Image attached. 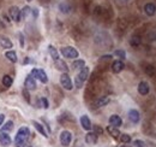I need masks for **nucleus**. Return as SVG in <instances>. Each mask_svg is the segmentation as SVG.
Segmentation results:
<instances>
[{"label":"nucleus","instance_id":"obj_4","mask_svg":"<svg viewBox=\"0 0 156 147\" xmlns=\"http://www.w3.org/2000/svg\"><path fill=\"white\" fill-rule=\"evenodd\" d=\"M60 83H61V86L65 88V89H67V91H71L72 89V81H71V78H70V76L67 75V73H62L61 76H60Z\"/></svg>","mask_w":156,"mask_h":147},{"label":"nucleus","instance_id":"obj_38","mask_svg":"<svg viewBox=\"0 0 156 147\" xmlns=\"http://www.w3.org/2000/svg\"><path fill=\"white\" fill-rule=\"evenodd\" d=\"M112 58V56H103V57H101V59H100V62H107V60H109Z\"/></svg>","mask_w":156,"mask_h":147},{"label":"nucleus","instance_id":"obj_39","mask_svg":"<svg viewBox=\"0 0 156 147\" xmlns=\"http://www.w3.org/2000/svg\"><path fill=\"white\" fill-rule=\"evenodd\" d=\"M19 41H21V46L23 47L24 46V36H23L22 33H19Z\"/></svg>","mask_w":156,"mask_h":147},{"label":"nucleus","instance_id":"obj_24","mask_svg":"<svg viewBox=\"0 0 156 147\" xmlns=\"http://www.w3.org/2000/svg\"><path fill=\"white\" fill-rule=\"evenodd\" d=\"M83 67H85V62L84 60H82V59H76L73 63H72V69H75V70H81Z\"/></svg>","mask_w":156,"mask_h":147},{"label":"nucleus","instance_id":"obj_40","mask_svg":"<svg viewBox=\"0 0 156 147\" xmlns=\"http://www.w3.org/2000/svg\"><path fill=\"white\" fill-rule=\"evenodd\" d=\"M31 13H32V16H35V17H37V16H38V11H37V9H32V11H31Z\"/></svg>","mask_w":156,"mask_h":147},{"label":"nucleus","instance_id":"obj_8","mask_svg":"<svg viewBox=\"0 0 156 147\" xmlns=\"http://www.w3.org/2000/svg\"><path fill=\"white\" fill-rule=\"evenodd\" d=\"M149 91H150V87H149L148 82H145V81L139 82V84H138V93L141 95H147L149 93Z\"/></svg>","mask_w":156,"mask_h":147},{"label":"nucleus","instance_id":"obj_13","mask_svg":"<svg viewBox=\"0 0 156 147\" xmlns=\"http://www.w3.org/2000/svg\"><path fill=\"white\" fill-rule=\"evenodd\" d=\"M85 142L89 145H95L97 142V134L95 132H89L85 135Z\"/></svg>","mask_w":156,"mask_h":147},{"label":"nucleus","instance_id":"obj_33","mask_svg":"<svg viewBox=\"0 0 156 147\" xmlns=\"http://www.w3.org/2000/svg\"><path fill=\"white\" fill-rule=\"evenodd\" d=\"M40 103H41V106H42L43 109H48V108H49V103H48V100H47L46 98H41V99H40Z\"/></svg>","mask_w":156,"mask_h":147},{"label":"nucleus","instance_id":"obj_43","mask_svg":"<svg viewBox=\"0 0 156 147\" xmlns=\"http://www.w3.org/2000/svg\"><path fill=\"white\" fill-rule=\"evenodd\" d=\"M27 1H31V0H27Z\"/></svg>","mask_w":156,"mask_h":147},{"label":"nucleus","instance_id":"obj_20","mask_svg":"<svg viewBox=\"0 0 156 147\" xmlns=\"http://www.w3.org/2000/svg\"><path fill=\"white\" fill-rule=\"evenodd\" d=\"M0 46L2 48H12V42L10 41V39L5 36H0Z\"/></svg>","mask_w":156,"mask_h":147},{"label":"nucleus","instance_id":"obj_11","mask_svg":"<svg viewBox=\"0 0 156 147\" xmlns=\"http://www.w3.org/2000/svg\"><path fill=\"white\" fill-rule=\"evenodd\" d=\"M128 119L132 122V123H138L139 121H141V115H139V112L137 110H130L128 111Z\"/></svg>","mask_w":156,"mask_h":147},{"label":"nucleus","instance_id":"obj_34","mask_svg":"<svg viewBox=\"0 0 156 147\" xmlns=\"http://www.w3.org/2000/svg\"><path fill=\"white\" fill-rule=\"evenodd\" d=\"M133 147H147V145L142 140H134L133 141Z\"/></svg>","mask_w":156,"mask_h":147},{"label":"nucleus","instance_id":"obj_35","mask_svg":"<svg viewBox=\"0 0 156 147\" xmlns=\"http://www.w3.org/2000/svg\"><path fill=\"white\" fill-rule=\"evenodd\" d=\"M75 83H76V87H77V88H82L84 82H83L82 80H79V78L76 76V78H75Z\"/></svg>","mask_w":156,"mask_h":147},{"label":"nucleus","instance_id":"obj_41","mask_svg":"<svg viewBox=\"0 0 156 147\" xmlns=\"http://www.w3.org/2000/svg\"><path fill=\"white\" fill-rule=\"evenodd\" d=\"M4 121H5V116H4V115H0V127L2 125Z\"/></svg>","mask_w":156,"mask_h":147},{"label":"nucleus","instance_id":"obj_22","mask_svg":"<svg viewBox=\"0 0 156 147\" xmlns=\"http://www.w3.org/2000/svg\"><path fill=\"white\" fill-rule=\"evenodd\" d=\"M48 51H49V54H51V57H52V59H53L54 62L59 59V53H58V51H57V48H55L54 46L49 45V46H48Z\"/></svg>","mask_w":156,"mask_h":147},{"label":"nucleus","instance_id":"obj_27","mask_svg":"<svg viewBox=\"0 0 156 147\" xmlns=\"http://www.w3.org/2000/svg\"><path fill=\"white\" fill-rule=\"evenodd\" d=\"M12 82H13V80H12V77H11L10 75H5V76L2 77V84H4L6 88L11 87V86H12Z\"/></svg>","mask_w":156,"mask_h":147},{"label":"nucleus","instance_id":"obj_44","mask_svg":"<svg viewBox=\"0 0 156 147\" xmlns=\"http://www.w3.org/2000/svg\"><path fill=\"white\" fill-rule=\"evenodd\" d=\"M121 147H126V146H121Z\"/></svg>","mask_w":156,"mask_h":147},{"label":"nucleus","instance_id":"obj_17","mask_svg":"<svg viewBox=\"0 0 156 147\" xmlns=\"http://www.w3.org/2000/svg\"><path fill=\"white\" fill-rule=\"evenodd\" d=\"M109 101H111V99L108 97H101L100 99H97L95 101V106L96 108H102V106H106L107 104H109Z\"/></svg>","mask_w":156,"mask_h":147},{"label":"nucleus","instance_id":"obj_5","mask_svg":"<svg viewBox=\"0 0 156 147\" xmlns=\"http://www.w3.org/2000/svg\"><path fill=\"white\" fill-rule=\"evenodd\" d=\"M71 140H72V134L68 130H62L60 134V144L62 146L67 147L71 144Z\"/></svg>","mask_w":156,"mask_h":147},{"label":"nucleus","instance_id":"obj_16","mask_svg":"<svg viewBox=\"0 0 156 147\" xmlns=\"http://www.w3.org/2000/svg\"><path fill=\"white\" fill-rule=\"evenodd\" d=\"M77 77H78L79 80H82L83 82H85L87 78L89 77V68H88V67H83V68L81 69L79 74L77 75Z\"/></svg>","mask_w":156,"mask_h":147},{"label":"nucleus","instance_id":"obj_2","mask_svg":"<svg viewBox=\"0 0 156 147\" xmlns=\"http://www.w3.org/2000/svg\"><path fill=\"white\" fill-rule=\"evenodd\" d=\"M60 53L65 58H68V59H76L78 58L79 53L78 51L75 48V47H71V46H66V47H62L60 50Z\"/></svg>","mask_w":156,"mask_h":147},{"label":"nucleus","instance_id":"obj_12","mask_svg":"<svg viewBox=\"0 0 156 147\" xmlns=\"http://www.w3.org/2000/svg\"><path fill=\"white\" fill-rule=\"evenodd\" d=\"M81 125H82V128L83 129H85V130H90L91 129V122H90V119H89V117L87 116V115H83L82 117H81Z\"/></svg>","mask_w":156,"mask_h":147},{"label":"nucleus","instance_id":"obj_15","mask_svg":"<svg viewBox=\"0 0 156 147\" xmlns=\"http://www.w3.org/2000/svg\"><path fill=\"white\" fill-rule=\"evenodd\" d=\"M144 11H145V13L148 15V16H154L156 13V5L155 4H153V2H148V4H145V6H144Z\"/></svg>","mask_w":156,"mask_h":147},{"label":"nucleus","instance_id":"obj_37","mask_svg":"<svg viewBox=\"0 0 156 147\" xmlns=\"http://www.w3.org/2000/svg\"><path fill=\"white\" fill-rule=\"evenodd\" d=\"M94 129H95V133H96L97 135H98V134H102V132H103V130H102V128H100V127H97V125H95V128H94Z\"/></svg>","mask_w":156,"mask_h":147},{"label":"nucleus","instance_id":"obj_10","mask_svg":"<svg viewBox=\"0 0 156 147\" xmlns=\"http://www.w3.org/2000/svg\"><path fill=\"white\" fill-rule=\"evenodd\" d=\"M109 124L113 125V127H115V128H119L123 124V119L118 115H112L109 117Z\"/></svg>","mask_w":156,"mask_h":147},{"label":"nucleus","instance_id":"obj_7","mask_svg":"<svg viewBox=\"0 0 156 147\" xmlns=\"http://www.w3.org/2000/svg\"><path fill=\"white\" fill-rule=\"evenodd\" d=\"M11 142H12V140H11L10 135L5 132H1L0 133V145L4 147H7L11 145Z\"/></svg>","mask_w":156,"mask_h":147},{"label":"nucleus","instance_id":"obj_36","mask_svg":"<svg viewBox=\"0 0 156 147\" xmlns=\"http://www.w3.org/2000/svg\"><path fill=\"white\" fill-rule=\"evenodd\" d=\"M23 97L25 98V100H27L28 103H30V95H29V92H28V89H27V88H24V89H23Z\"/></svg>","mask_w":156,"mask_h":147},{"label":"nucleus","instance_id":"obj_18","mask_svg":"<svg viewBox=\"0 0 156 147\" xmlns=\"http://www.w3.org/2000/svg\"><path fill=\"white\" fill-rule=\"evenodd\" d=\"M55 68H57L58 70L62 71V73H67V71H68V68H67L66 63H65L64 60H61V59L55 60Z\"/></svg>","mask_w":156,"mask_h":147},{"label":"nucleus","instance_id":"obj_3","mask_svg":"<svg viewBox=\"0 0 156 147\" xmlns=\"http://www.w3.org/2000/svg\"><path fill=\"white\" fill-rule=\"evenodd\" d=\"M31 76H32L34 78H37V80L41 81L42 83H47V82H48L47 74L45 73L42 69H32V70H31Z\"/></svg>","mask_w":156,"mask_h":147},{"label":"nucleus","instance_id":"obj_6","mask_svg":"<svg viewBox=\"0 0 156 147\" xmlns=\"http://www.w3.org/2000/svg\"><path fill=\"white\" fill-rule=\"evenodd\" d=\"M10 16L16 23H19V21H21V10L17 6H11L10 7Z\"/></svg>","mask_w":156,"mask_h":147},{"label":"nucleus","instance_id":"obj_1","mask_svg":"<svg viewBox=\"0 0 156 147\" xmlns=\"http://www.w3.org/2000/svg\"><path fill=\"white\" fill-rule=\"evenodd\" d=\"M29 135H30V130H29L28 127H22V128H19L18 132H17V135H16V138H15V145L17 147L23 146V145L25 144V141L28 140Z\"/></svg>","mask_w":156,"mask_h":147},{"label":"nucleus","instance_id":"obj_19","mask_svg":"<svg viewBox=\"0 0 156 147\" xmlns=\"http://www.w3.org/2000/svg\"><path fill=\"white\" fill-rule=\"evenodd\" d=\"M107 132H108L109 135L113 136L114 139H117V138L120 136V132L118 130V128H115V127H113V125H108V127H107Z\"/></svg>","mask_w":156,"mask_h":147},{"label":"nucleus","instance_id":"obj_26","mask_svg":"<svg viewBox=\"0 0 156 147\" xmlns=\"http://www.w3.org/2000/svg\"><path fill=\"white\" fill-rule=\"evenodd\" d=\"M59 10L61 11L62 13H68L71 11V5L68 2H66V1H64L59 5Z\"/></svg>","mask_w":156,"mask_h":147},{"label":"nucleus","instance_id":"obj_9","mask_svg":"<svg viewBox=\"0 0 156 147\" xmlns=\"http://www.w3.org/2000/svg\"><path fill=\"white\" fill-rule=\"evenodd\" d=\"M125 64L121 60H114L113 64H112V71L114 74H119L124 70Z\"/></svg>","mask_w":156,"mask_h":147},{"label":"nucleus","instance_id":"obj_21","mask_svg":"<svg viewBox=\"0 0 156 147\" xmlns=\"http://www.w3.org/2000/svg\"><path fill=\"white\" fill-rule=\"evenodd\" d=\"M32 124H34V127H35V129H36V130H37V132H38V133H40L41 135H43L45 138H47V136H48L42 124H40V123H38V122H36V121H32Z\"/></svg>","mask_w":156,"mask_h":147},{"label":"nucleus","instance_id":"obj_29","mask_svg":"<svg viewBox=\"0 0 156 147\" xmlns=\"http://www.w3.org/2000/svg\"><path fill=\"white\" fill-rule=\"evenodd\" d=\"M30 12H31L30 7H29V6H24V7L21 10V18H22V17H23V18H27Z\"/></svg>","mask_w":156,"mask_h":147},{"label":"nucleus","instance_id":"obj_14","mask_svg":"<svg viewBox=\"0 0 156 147\" xmlns=\"http://www.w3.org/2000/svg\"><path fill=\"white\" fill-rule=\"evenodd\" d=\"M25 88L28 89V91H34L35 88H36V81H35V78L32 77V76H28L27 78H25Z\"/></svg>","mask_w":156,"mask_h":147},{"label":"nucleus","instance_id":"obj_23","mask_svg":"<svg viewBox=\"0 0 156 147\" xmlns=\"http://www.w3.org/2000/svg\"><path fill=\"white\" fill-rule=\"evenodd\" d=\"M142 42V39L139 35H133V36L130 39V45L133 46V47H138Z\"/></svg>","mask_w":156,"mask_h":147},{"label":"nucleus","instance_id":"obj_42","mask_svg":"<svg viewBox=\"0 0 156 147\" xmlns=\"http://www.w3.org/2000/svg\"><path fill=\"white\" fill-rule=\"evenodd\" d=\"M41 1H42V2H43V1H48V0H41Z\"/></svg>","mask_w":156,"mask_h":147},{"label":"nucleus","instance_id":"obj_28","mask_svg":"<svg viewBox=\"0 0 156 147\" xmlns=\"http://www.w3.org/2000/svg\"><path fill=\"white\" fill-rule=\"evenodd\" d=\"M12 129H13V122H12V121H7V122L5 123V125L1 128V132L7 133V132H10V130H12Z\"/></svg>","mask_w":156,"mask_h":147},{"label":"nucleus","instance_id":"obj_31","mask_svg":"<svg viewBox=\"0 0 156 147\" xmlns=\"http://www.w3.org/2000/svg\"><path fill=\"white\" fill-rule=\"evenodd\" d=\"M114 56H117V57L120 58V59H125L126 53H125L124 50H117V51H114Z\"/></svg>","mask_w":156,"mask_h":147},{"label":"nucleus","instance_id":"obj_32","mask_svg":"<svg viewBox=\"0 0 156 147\" xmlns=\"http://www.w3.org/2000/svg\"><path fill=\"white\" fill-rule=\"evenodd\" d=\"M145 73L147 75H149V76H154L155 75V68L153 67V65H148L147 68H145Z\"/></svg>","mask_w":156,"mask_h":147},{"label":"nucleus","instance_id":"obj_30","mask_svg":"<svg viewBox=\"0 0 156 147\" xmlns=\"http://www.w3.org/2000/svg\"><path fill=\"white\" fill-rule=\"evenodd\" d=\"M120 141L123 144H128L131 142V136L128 134H120Z\"/></svg>","mask_w":156,"mask_h":147},{"label":"nucleus","instance_id":"obj_25","mask_svg":"<svg viewBox=\"0 0 156 147\" xmlns=\"http://www.w3.org/2000/svg\"><path fill=\"white\" fill-rule=\"evenodd\" d=\"M5 56H6V58H7L10 62H12V63H16V62H17V54H16L15 51H7V52L5 53Z\"/></svg>","mask_w":156,"mask_h":147}]
</instances>
